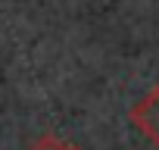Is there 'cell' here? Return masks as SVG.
Masks as SVG:
<instances>
[{
	"label": "cell",
	"instance_id": "1",
	"mask_svg": "<svg viewBox=\"0 0 159 150\" xmlns=\"http://www.w3.org/2000/svg\"><path fill=\"white\" fill-rule=\"evenodd\" d=\"M131 122L159 147V82L131 106Z\"/></svg>",
	"mask_w": 159,
	"mask_h": 150
},
{
	"label": "cell",
	"instance_id": "2",
	"mask_svg": "<svg viewBox=\"0 0 159 150\" xmlns=\"http://www.w3.org/2000/svg\"><path fill=\"white\" fill-rule=\"evenodd\" d=\"M31 150H81V147H75V144H69V141H59L56 134H41Z\"/></svg>",
	"mask_w": 159,
	"mask_h": 150
}]
</instances>
